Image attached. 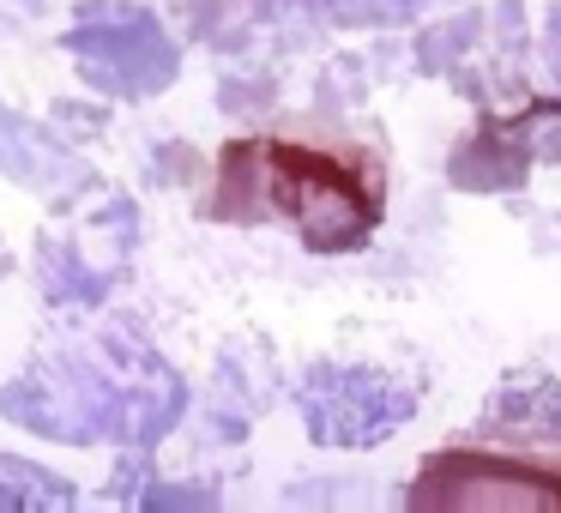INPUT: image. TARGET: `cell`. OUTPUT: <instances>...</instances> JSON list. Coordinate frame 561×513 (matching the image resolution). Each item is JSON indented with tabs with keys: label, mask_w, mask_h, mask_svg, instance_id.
Wrapping results in <instances>:
<instances>
[{
	"label": "cell",
	"mask_w": 561,
	"mask_h": 513,
	"mask_svg": "<svg viewBox=\"0 0 561 513\" xmlns=\"http://www.w3.org/2000/svg\"><path fill=\"white\" fill-rule=\"evenodd\" d=\"M537 163H561V98H525L507 115H483L453 146L447 182L459 194H507L531 182Z\"/></svg>",
	"instance_id": "obj_5"
},
{
	"label": "cell",
	"mask_w": 561,
	"mask_h": 513,
	"mask_svg": "<svg viewBox=\"0 0 561 513\" xmlns=\"http://www.w3.org/2000/svg\"><path fill=\"white\" fill-rule=\"evenodd\" d=\"M296 404L320 447H380L416 417V387L380 368H314L296 387Z\"/></svg>",
	"instance_id": "obj_6"
},
{
	"label": "cell",
	"mask_w": 561,
	"mask_h": 513,
	"mask_svg": "<svg viewBox=\"0 0 561 513\" xmlns=\"http://www.w3.org/2000/svg\"><path fill=\"white\" fill-rule=\"evenodd\" d=\"M404 508L411 513H556L561 471L507 459V453L453 447L423 459V471L404 489Z\"/></svg>",
	"instance_id": "obj_4"
},
{
	"label": "cell",
	"mask_w": 561,
	"mask_h": 513,
	"mask_svg": "<svg viewBox=\"0 0 561 513\" xmlns=\"http://www.w3.org/2000/svg\"><path fill=\"white\" fill-rule=\"evenodd\" d=\"M7 266H13V260H7V242H0V272H7Z\"/></svg>",
	"instance_id": "obj_11"
},
{
	"label": "cell",
	"mask_w": 561,
	"mask_h": 513,
	"mask_svg": "<svg viewBox=\"0 0 561 513\" xmlns=\"http://www.w3.org/2000/svg\"><path fill=\"white\" fill-rule=\"evenodd\" d=\"M182 404L187 387L134 327H115L91 351L37 363L13 387H0V411L19 429L49 441H79V447L85 441L151 447V441L170 435Z\"/></svg>",
	"instance_id": "obj_2"
},
{
	"label": "cell",
	"mask_w": 561,
	"mask_h": 513,
	"mask_svg": "<svg viewBox=\"0 0 561 513\" xmlns=\"http://www.w3.org/2000/svg\"><path fill=\"white\" fill-rule=\"evenodd\" d=\"M61 49L79 61V73L91 79L110 98H158V91L175 86L182 73V49L175 37L158 25V13L146 7H127V0H110V7H79L73 31L61 37Z\"/></svg>",
	"instance_id": "obj_3"
},
{
	"label": "cell",
	"mask_w": 561,
	"mask_h": 513,
	"mask_svg": "<svg viewBox=\"0 0 561 513\" xmlns=\"http://www.w3.org/2000/svg\"><path fill=\"white\" fill-rule=\"evenodd\" d=\"M543 61H549V73L561 79V0L549 7V31H543Z\"/></svg>",
	"instance_id": "obj_10"
},
{
	"label": "cell",
	"mask_w": 561,
	"mask_h": 513,
	"mask_svg": "<svg viewBox=\"0 0 561 513\" xmlns=\"http://www.w3.org/2000/svg\"><path fill=\"white\" fill-rule=\"evenodd\" d=\"M206 212L218 224H284L308 254H356L387 218V182L363 151L248 134L218 151Z\"/></svg>",
	"instance_id": "obj_1"
},
{
	"label": "cell",
	"mask_w": 561,
	"mask_h": 513,
	"mask_svg": "<svg viewBox=\"0 0 561 513\" xmlns=\"http://www.w3.org/2000/svg\"><path fill=\"white\" fill-rule=\"evenodd\" d=\"M79 489L31 459H0V508H73Z\"/></svg>",
	"instance_id": "obj_8"
},
{
	"label": "cell",
	"mask_w": 561,
	"mask_h": 513,
	"mask_svg": "<svg viewBox=\"0 0 561 513\" xmlns=\"http://www.w3.org/2000/svg\"><path fill=\"white\" fill-rule=\"evenodd\" d=\"M483 429L519 441H561V380H525L483 404Z\"/></svg>",
	"instance_id": "obj_7"
},
{
	"label": "cell",
	"mask_w": 561,
	"mask_h": 513,
	"mask_svg": "<svg viewBox=\"0 0 561 513\" xmlns=\"http://www.w3.org/2000/svg\"><path fill=\"white\" fill-rule=\"evenodd\" d=\"M211 489H146V508H211Z\"/></svg>",
	"instance_id": "obj_9"
}]
</instances>
